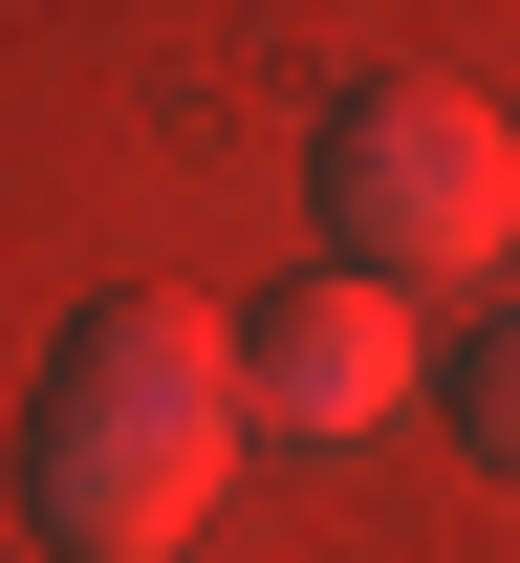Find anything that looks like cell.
I'll list each match as a JSON object with an SVG mask.
<instances>
[{
    "instance_id": "obj_4",
    "label": "cell",
    "mask_w": 520,
    "mask_h": 563,
    "mask_svg": "<svg viewBox=\"0 0 520 563\" xmlns=\"http://www.w3.org/2000/svg\"><path fill=\"white\" fill-rule=\"evenodd\" d=\"M455 433H477V455H499V477H520V325H499V347H477V368H455Z\"/></svg>"
},
{
    "instance_id": "obj_3",
    "label": "cell",
    "mask_w": 520,
    "mask_h": 563,
    "mask_svg": "<svg viewBox=\"0 0 520 563\" xmlns=\"http://www.w3.org/2000/svg\"><path fill=\"white\" fill-rule=\"evenodd\" d=\"M239 412H261V433H325V455L390 433V412H412V303L347 282V261L261 282V303H239Z\"/></svg>"
},
{
    "instance_id": "obj_1",
    "label": "cell",
    "mask_w": 520,
    "mask_h": 563,
    "mask_svg": "<svg viewBox=\"0 0 520 563\" xmlns=\"http://www.w3.org/2000/svg\"><path fill=\"white\" fill-rule=\"evenodd\" d=\"M239 303L196 282H109L66 347H44V412H22V520L66 563H174L239 477Z\"/></svg>"
},
{
    "instance_id": "obj_2",
    "label": "cell",
    "mask_w": 520,
    "mask_h": 563,
    "mask_svg": "<svg viewBox=\"0 0 520 563\" xmlns=\"http://www.w3.org/2000/svg\"><path fill=\"white\" fill-rule=\"evenodd\" d=\"M303 196H325V261L412 303V282H455V261H499V239H520V152H499L477 87L369 66L325 131H303Z\"/></svg>"
}]
</instances>
